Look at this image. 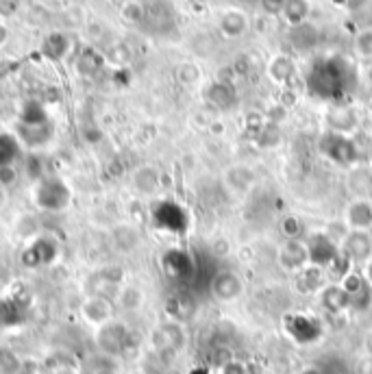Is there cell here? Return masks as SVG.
<instances>
[{"label": "cell", "mask_w": 372, "mask_h": 374, "mask_svg": "<svg viewBox=\"0 0 372 374\" xmlns=\"http://www.w3.org/2000/svg\"><path fill=\"white\" fill-rule=\"evenodd\" d=\"M248 29V18L242 9H229L225 11L223 20H220V31L225 37H240Z\"/></svg>", "instance_id": "obj_13"}, {"label": "cell", "mask_w": 372, "mask_h": 374, "mask_svg": "<svg viewBox=\"0 0 372 374\" xmlns=\"http://www.w3.org/2000/svg\"><path fill=\"white\" fill-rule=\"evenodd\" d=\"M16 178H18V172L13 170V165H3V168H0V185L3 187L16 183Z\"/></svg>", "instance_id": "obj_24"}, {"label": "cell", "mask_w": 372, "mask_h": 374, "mask_svg": "<svg viewBox=\"0 0 372 374\" xmlns=\"http://www.w3.org/2000/svg\"><path fill=\"white\" fill-rule=\"evenodd\" d=\"M277 263L289 274H298L302 268H307L311 263L307 240H283L277 251Z\"/></svg>", "instance_id": "obj_3"}, {"label": "cell", "mask_w": 372, "mask_h": 374, "mask_svg": "<svg viewBox=\"0 0 372 374\" xmlns=\"http://www.w3.org/2000/svg\"><path fill=\"white\" fill-rule=\"evenodd\" d=\"M355 50L360 57L372 59V29H366L362 33H357L355 37Z\"/></svg>", "instance_id": "obj_21"}, {"label": "cell", "mask_w": 372, "mask_h": 374, "mask_svg": "<svg viewBox=\"0 0 372 374\" xmlns=\"http://www.w3.org/2000/svg\"><path fill=\"white\" fill-rule=\"evenodd\" d=\"M340 257L349 261V266H364L372 259V231H349L340 242Z\"/></svg>", "instance_id": "obj_2"}, {"label": "cell", "mask_w": 372, "mask_h": 374, "mask_svg": "<svg viewBox=\"0 0 372 374\" xmlns=\"http://www.w3.org/2000/svg\"><path fill=\"white\" fill-rule=\"evenodd\" d=\"M360 272H362V276H364L366 285L372 289V259H368L364 266H360Z\"/></svg>", "instance_id": "obj_25"}, {"label": "cell", "mask_w": 372, "mask_h": 374, "mask_svg": "<svg viewBox=\"0 0 372 374\" xmlns=\"http://www.w3.org/2000/svg\"><path fill=\"white\" fill-rule=\"evenodd\" d=\"M35 200L41 209L61 211L70 202V189L59 178H44L35 189Z\"/></svg>", "instance_id": "obj_5"}, {"label": "cell", "mask_w": 372, "mask_h": 374, "mask_svg": "<svg viewBox=\"0 0 372 374\" xmlns=\"http://www.w3.org/2000/svg\"><path fill=\"white\" fill-rule=\"evenodd\" d=\"M18 152H20V144L16 137H11L9 133H0V168L16 161Z\"/></svg>", "instance_id": "obj_19"}, {"label": "cell", "mask_w": 372, "mask_h": 374, "mask_svg": "<svg viewBox=\"0 0 372 374\" xmlns=\"http://www.w3.org/2000/svg\"><path fill=\"white\" fill-rule=\"evenodd\" d=\"M129 340H131V333L122 322L112 320L109 324L96 329V344H99V349L105 357L122 355L124 349L129 346Z\"/></svg>", "instance_id": "obj_4"}, {"label": "cell", "mask_w": 372, "mask_h": 374, "mask_svg": "<svg viewBox=\"0 0 372 374\" xmlns=\"http://www.w3.org/2000/svg\"><path fill=\"white\" fill-rule=\"evenodd\" d=\"M187 344V335H185V329L181 322L176 320H168V322H161L153 329L150 333V346H153V353H157L163 362L165 357H174L176 353H181ZM168 366V362H165Z\"/></svg>", "instance_id": "obj_1"}, {"label": "cell", "mask_w": 372, "mask_h": 374, "mask_svg": "<svg viewBox=\"0 0 372 374\" xmlns=\"http://www.w3.org/2000/svg\"><path fill=\"white\" fill-rule=\"evenodd\" d=\"M129 374H146V372H144L142 368H135V370H131Z\"/></svg>", "instance_id": "obj_31"}, {"label": "cell", "mask_w": 372, "mask_h": 374, "mask_svg": "<svg viewBox=\"0 0 372 374\" xmlns=\"http://www.w3.org/2000/svg\"><path fill=\"white\" fill-rule=\"evenodd\" d=\"M209 292L218 302H233L244 294V281L238 272L223 270L211 279Z\"/></svg>", "instance_id": "obj_6"}, {"label": "cell", "mask_w": 372, "mask_h": 374, "mask_svg": "<svg viewBox=\"0 0 372 374\" xmlns=\"http://www.w3.org/2000/svg\"><path fill=\"white\" fill-rule=\"evenodd\" d=\"M161 187V174L153 165H142L133 172V189L144 194V196H153Z\"/></svg>", "instance_id": "obj_12"}, {"label": "cell", "mask_w": 372, "mask_h": 374, "mask_svg": "<svg viewBox=\"0 0 372 374\" xmlns=\"http://www.w3.org/2000/svg\"><path fill=\"white\" fill-rule=\"evenodd\" d=\"M178 79H181L185 85H194V83L200 81V67L194 63H183L178 67Z\"/></svg>", "instance_id": "obj_22"}, {"label": "cell", "mask_w": 372, "mask_h": 374, "mask_svg": "<svg viewBox=\"0 0 372 374\" xmlns=\"http://www.w3.org/2000/svg\"><path fill=\"white\" fill-rule=\"evenodd\" d=\"M81 315L90 326L101 329L114 320V302L103 294L87 296L85 302L81 304Z\"/></svg>", "instance_id": "obj_7"}, {"label": "cell", "mask_w": 372, "mask_h": 374, "mask_svg": "<svg viewBox=\"0 0 372 374\" xmlns=\"http://www.w3.org/2000/svg\"><path fill=\"white\" fill-rule=\"evenodd\" d=\"M281 13L289 26H302L309 16V3L307 0H285Z\"/></svg>", "instance_id": "obj_16"}, {"label": "cell", "mask_w": 372, "mask_h": 374, "mask_svg": "<svg viewBox=\"0 0 372 374\" xmlns=\"http://www.w3.org/2000/svg\"><path fill=\"white\" fill-rule=\"evenodd\" d=\"M302 374H318V372H316V370H305V372H302Z\"/></svg>", "instance_id": "obj_33"}, {"label": "cell", "mask_w": 372, "mask_h": 374, "mask_svg": "<svg viewBox=\"0 0 372 374\" xmlns=\"http://www.w3.org/2000/svg\"><path fill=\"white\" fill-rule=\"evenodd\" d=\"M318 302L327 313H333V315L344 313L353 307L351 294L340 283H324V287L318 292Z\"/></svg>", "instance_id": "obj_9"}, {"label": "cell", "mask_w": 372, "mask_h": 374, "mask_svg": "<svg viewBox=\"0 0 372 374\" xmlns=\"http://www.w3.org/2000/svg\"><path fill=\"white\" fill-rule=\"evenodd\" d=\"M344 222L351 231H372V202L366 198H355L344 211Z\"/></svg>", "instance_id": "obj_10"}, {"label": "cell", "mask_w": 372, "mask_h": 374, "mask_svg": "<svg viewBox=\"0 0 372 374\" xmlns=\"http://www.w3.org/2000/svg\"><path fill=\"white\" fill-rule=\"evenodd\" d=\"M146 296L140 287H135V285H124L120 292H118V307L122 311H140L142 309V304H144Z\"/></svg>", "instance_id": "obj_17"}, {"label": "cell", "mask_w": 372, "mask_h": 374, "mask_svg": "<svg viewBox=\"0 0 372 374\" xmlns=\"http://www.w3.org/2000/svg\"><path fill=\"white\" fill-rule=\"evenodd\" d=\"M298 287L302 294H311V292H320L324 287L322 283V268L316 266V263H309L307 268H302L298 274Z\"/></svg>", "instance_id": "obj_15"}, {"label": "cell", "mask_w": 372, "mask_h": 374, "mask_svg": "<svg viewBox=\"0 0 372 374\" xmlns=\"http://www.w3.org/2000/svg\"><path fill=\"white\" fill-rule=\"evenodd\" d=\"M109 244L118 255H133L142 244L140 229L131 222H118L109 231Z\"/></svg>", "instance_id": "obj_8"}, {"label": "cell", "mask_w": 372, "mask_h": 374, "mask_svg": "<svg viewBox=\"0 0 372 374\" xmlns=\"http://www.w3.org/2000/svg\"><path fill=\"white\" fill-rule=\"evenodd\" d=\"M52 374H79V372L72 370V368H68V366H59V368L52 370Z\"/></svg>", "instance_id": "obj_27"}, {"label": "cell", "mask_w": 372, "mask_h": 374, "mask_svg": "<svg viewBox=\"0 0 372 374\" xmlns=\"http://www.w3.org/2000/svg\"><path fill=\"white\" fill-rule=\"evenodd\" d=\"M253 183H255V174L244 163H233L225 170V185H227L229 191L236 194V196L246 194L248 189H251Z\"/></svg>", "instance_id": "obj_11"}, {"label": "cell", "mask_w": 372, "mask_h": 374, "mask_svg": "<svg viewBox=\"0 0 372 374\" xmlns=\"http://www.w3.org/2000/svg\"><path fill=\"white\" fill-rule=\"evenodd\" d=\"M5 202H7V191L3 185H0V207H5Z\"/></svg>", "instance_id": "obj_29"}, {"label": "cell", "mask_w": 372, "mask_h": 374, "mask_svg": "<svg viewBox=\"0 0 372 374\" xmlns=\"http://www.w3.org/2000/svg\"><path fill=\"white\" fill-rule=\"evenodd\" d=\"M218 374H251V370H248V364L240 362V359H229L227 364L218 368Z\"/></svg>", "instance_id": "obj_23"}, {"label": "cell", "mask_w": 372, "mask_h": 374, "mask_svg": "<svg viewBox=\"0 0 372 374\" xmlns=\"http://www.w3.org/2000/svg\"><path fill=\"white\" fill-rule=\"evenodd\" d=\"M209 98L218 107H229L233 103V92L225 81H218L216 85H211V90H209Z\"/></svg>", "instance_id": "obj_20"}, {"label": "cell", "mask_w": 372, "mask_h": 374, "mask_svg": "<svg viewBox=\"0 0 372 374\" xmlns=\"http://www.w3.org/2000/svg\"><path fill=\"white\" fill-rule=\"evenodd\" d=\"M279 231L283 235V240H302V233H305V225L302 220L294 214H285L279 220Z\"/></svg>", "instance_id": "obj_18"}, {"label": "cell", "mask_w": 372, "mask_h": 374, "mask_svg": "<svg viewBox=\"0 0 372 374\" xmlns=\"http://www.w3.org/2000/svg\"><path fill=\"white\" fill-rule=\"evenodd\" d=\"M368 351H370V353H372V333H370V335H368Z\"/></svg>", "instance_id": "obj_32"}, {"label": "cell", "mask_w": 372, "mask_h": 374, "mask_svg": "<svg viewBox=\"0 0 372 374\" xmlns=\"http://www.w3.org/2000/svg\"><path fill=\"white\" fill-rule=\"evenodd\" d=\"M211 133L223 135V133H225V124H223V122H214V124H211Z\"/></svg>", "instance_id": "obj_28"}, {"label": "cell", "mask_w": 372, "mask_h": 374, "mask_svg": "<svg viewBox=\"0 0 372 374\" xmlns=\"http://www.w3.org/2000/svg\"><path fill=\"white\" fill-rule=\"evenodd\" d=\"M366 79H368V83H370V87H372V61H370V65H368V70H366Z\"/></svg>", "instance_id": "obj_30"}, {"label": "cell", "mask_w": 372, "mask_h": 374, "mask_svg": "<svg viewBox=\"0 0 372 374\" xmlns=\"http://www.w3.org/2000/svg\"><path fill=\"white\" fill-rule=\"evenodd\" d=\"M268 76L277 83V85H287L294 79V61L287 54H277L268 63Z\"/></svg>", "instance_id": "obj_14"}, {"label": "cell", "mask_w": 372, "mask_h": 374, "mask_svg": "<svg viewBox=\"0 0 372 374\" xmlns=\"http://www.w3.org/2000/svg\"><path fill=\"white\" fill-rule=\"evenodd\" d=\"M214 253L220 255V257H227V255H229V242H227L225 238L216 240V244H214Z\"/></svg>", "instance_id": "obj_26"}]
</instances>
